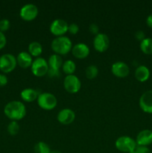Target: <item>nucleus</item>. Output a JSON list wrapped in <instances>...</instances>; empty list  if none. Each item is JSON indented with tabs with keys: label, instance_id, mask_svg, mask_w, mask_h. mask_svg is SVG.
Instances as JSON below:
<instances>
[{
	"label": "nucleus",
	"instance_id": "16",
	"mask_svg": "<svg viewBox=\"0 0 152 153\" xmlns=\"http://www.w3.org/2000/svg\"><path fill=\"white\" fill-rule=\"evenodd\" d=\"M16 61L19 64V67L22 68H28L31 67V64L33 63L32 56L28 52H21L18 54L16 57Z\"/></svg>",
	"mask_w": 152,
	"mask_h": 153
},
{
	"label": "nucleus",
	"instance_id": "18",
	"mask_svg": "<svg viewBox=\"0 0 152 153\" xmlns=\"http://www.w3.org/2000/svg\"><path fill=\"white\" fill-rule=\"evenodd\" d=\"M135 78L139 82H146L150 77V70L146 66L139 65L135 70Z\"/></svg>",
	"mask_w": 152,
	"mask_h": 153
},
{
	"label": "nucleus",
	"instance_id": "5",
	"mask_svg": "<svg viewBox=\"0 0 152 153\" xmlns=\"http://www.w3.org/2000/svg\"><path fill=\"white\" fill-rule=\"evenodd\" d=\"M31 70L33 74L37 77L46 76L49 71L48 61L42 57H38L33 61Z\"/></svg>",
	"mask_w": 152,
	"mask_h": 153
},
{
	"label": "nucleus",
	"instance_id": "19",
	"mask_svg": "<svg viewBox=\"0 0 152 153\" xmlns=\"http://www.w3.org/2000/svg\"><path fill=\"white\" fill-rule=\"evenodd\" d=\"M39 94L40 93L34 88H25V89L22 90L20 96L22 100H24L25 102H34V100H37Z\"/></svg>",
	"mask_w": 152,
	"mask_h": 153
},
{
	"label": "nucleus",
	"instance_id": "33",
	"mask_svg": "<svg viewBox=\"0 0 152 153\" xmlns=\"http://www.w3.org/2000/svg\"><path fill=\"white\" fill-rule=\"evenodd\" d=\"M146 23L148 27L152 28V14H150L146 19Z\"/></svg>",
	"mask_w": 152,
	"mask_h": 153
},
{
	"label": "nucleus",
	"instance_id": "26",
	"mask_svg": "<svg viewBox=\"0 0 152 153\" xmlns=\"http://www.w3.org/2000/svg\"><path fill=\"white\" fill-rule=\"evenodd\" d=\"M10 26V22L7 19H2L0 20V31H1V32L8 30Z\"/></svg>",
	"mask_w": 152,
	"mask_h": 153
},
{
	"label": "nucleus",
	"instance_id": "30",
	"mask_svg": "<svg viewBox=\"0 0 152 153\" xmlns=\"http://www.w3.org/2000/svg\"><path fill=\"white\" fill-rule=\"evenodd\" d=\"M6 43H7V39H6L5 35H4V33L0 31V49L4 47Z\"/></svg>",
	"mask_w": 152,
	"mask_h": 153
},
{
	"label": "nucleus",
	"instance_id": "24",
	"mask_svg": "<svg viewBox=\"0 0 152 153\" xmlns=\"http://www.w3.org/2000/svg\"><path fill=\"white\" fill-rule=\"evenodd\" d=\"M51 149L49 145L43 141H40L34 146V153H50Z\"/></svg>",
	"mask_w": 152,
	"mask_h": 153
},
{
	"label": "nucleus",
	"instance_id": "21",
	"mask_svg": "<svg viewBox=\"0 0 152 153\" xmlns=\"http://www.w3.org/2000/svg\"><path fill=\"white\" fill-rule=\"evenodd\" d=\"M140 49L146 55H152V38L145 37L140 42Z\"/></svg>",
	"mask_w": 152,
	"mask_h": 153
},
{
	"label": "nucleus",
	"instance_id": "25",
	"mask_svg": "<svg viewBox=\"0 0 152 153\" xmlns=\"http://www.w3.org/2000/svg\"><path fill=\"white\" fill-rule=\"evenodd\" d=\"M19 131V126L16 121L12 120L7 126V131L11 135H16Z\"/></svg>",
	"mask_w": 152,
	"mask_h": 153
},
{
	"label": "nucleus",
	"instance_id": "34",
	"mask_svg": "<svg viewBox=\"0 0 152 153\" xmlns=\"http://www.w3.org/2000/svg\"><path fill=\"white\" fill-rule=\"evenodd\" d=\"M50 153H62V152L59 150H52V151H51Z\"/></svg>",
	"mask_w": 152,
	"mask_h": 153
},
{
	"label": "nucleus",
	"instance_id": "4",
	"mask_svg": "<svg viewBox=\"0 0 152 153\" xmlns=\"http://www.w3.org/2000/svg\"><path fill=\"white\" fill-rule=\"evenodd\" d=\"M116 148L119 151L125 153H130L135 149L137 144L136 140L129 136H121L115 142Z\"/></svg>",
	"mask_w": 152,
	"mask_h": 153
},
{
	"label": "nucleus",
	"instance_id": "13",
	"mask_svg": "<svg viewBox=\"0 0 152 153\" xmlns=\"http://www.w3.org/2000/svg\"><path fill=\"white\" fill-rule=\"evenodd\" d=\"M57 117L61 124L69 125L75 119V113L70 108H63L60 111Z\"/></svg>",
	"mask_w": 152,
	"mask_h": 153
},
{
	"label": "nucleus",
	"instance_id": "17",
	"mask_svg": "<svg viewBox=\"0 0 152 153\" xmlns=\"http://www.w3.org/2000/svg\"><path fill=\"white\" fill-rule=\"evenodd\" d=\"M63 61L61 55L58 54H52L50 55L48 60V64H49V70L52 71H60V69L62 68Z\"/></svg>",
	"mask_w": 152,
	"mask_h": 153
},
{
	"label": "nucleus",
	"instance_id": "9",
	"mask_svg": "<svg viewBox=\"0 0 152 153\" xmlns=\"http://www.w3.org/2000/svg\"><path fill=\"white\" fill-rule=\"evenodd\" d=\"M69 24L63 19H56L51 23L49 30L54 35L59 37L63 36L68 31Z\"/></svg>",
	"mask_w": 152,
	"mask_h": 153
},
{
	"label": "nucleus",
	"instance_id": "11",
	"mask_svg": "<svg viewBox=\"0 0 152 153\" xmlns=\"http://www.w3.org/2000/svg\"><path fill=\"white\" fill-rule=\"evenodd\" d=\"M111 72L118 78H125L129 75L130 67L123 61H116L112 64Z\"/></svg>",
	"mask_w": 152,
	"mask_h": 153
},
{
	"label": "nucleus",
	"instance_id": "32",
	"mask_svg": "<svg viewBox=\"0 0 152 153\" xmlns=\"http://www.w3.org/2000/svg\"><path fill=\"white\" fill-rule=\"evenodd\" d=\"M7 84V78L5 75L0 74V86H4Z\"/></svg>",
	"mask_w": 152,
	"mask_h": 153
},
{
	"label": "nucleus",
	"instance_id": "6",
	"mask_svg": "<svg viewBox=\"0 0 152 153\" xmlns=\"http://www.w3.org/2000/svg\"><path fill=\"white\" fill-rule=\"evenodd\" d=\"M16 64V58L12 54L6 53L0 57V70L4 73L13 71Z\"/></svg>",
	"mask_w": 152,
	"mask_h": 153
},
{
	"label": "nucleus",
	"instance_id": "20",
	"mask_svg": "<svg viewBox=\"0 0 152 153\" xmlns=\"http://www.w3.org/2000/svg\"><path fill=\"white\" fill-rule=\"evenodd\" d=\"M28 52L31 56L38 58L43 52V46L37 41H32L28 45Z\"/></svg>",
	"mask_w": 152,
	"mask_h": 153
},
{
	"label": "nucleus",
	"instance_id": "10",
	"mask_svg": "<svg viewBox=\"0 0 152 153\" xmlns=\"http://www.w3.org/2000/svg\"><path fill=\"white\" fill-rule=\"evenodd\" d=\"M93 46L95 50L98 52H105L110 46V39L108 36L104 33H98L94 37Z\"/></svg>",
	"mask_w": 152,
	"mask_h": 153
},
{
	"label": "nucleus",
	"instance_id": "14",
	"mask_svg": "<svg viewBox=\"0 0 152 153\" xmlns=\"http://www.w3.org/2000/svg\"><path fill=\"white\" fill-rule=\"evenodd\" d=\"M135 140L137 146H149L152 143V131L150 129H144L139 131Z\"/></svg>",
	"mask_w": 152,
	"mask_h": 153
},
{
	"label": "nucleus",
	"instance_id": "8",
	"mask_svg": "<svg viewBox=\"0 0 152 153\" xmlns=\"http://www.w3.org/2000/svg\"><path fill=\"white\" fill-rule=\"evenodd\" d=\"M19 15L24 20L31 21L35 19L38 15V7L32 3L25 4L21 7Z\"/></svg>",
	"mask_w": 152,
	"mask_h": 153
},
{
	"label": "nucleus",
	"instance_id": "2",
	"mask_svg": "<svg viewBox=\"0 0 152 153\" xmlns=\"http://www.w3.org/2000/svg\"><path fill=\"white\" fill-rule=\"evenodd\" d=\"M51 47L55 54L59 55H66L72 51V43L69 37L66 36H59L52 40Z\"/></svg>",
	"mask_w": 152,
	"mask_h": 153
},
{
	"label": "nucleus",
	"instance_id": "1",
	"mask_svg": "<svg viewBox=\"0 0 152 153\" xmlns=\"http://www.w3.org/2000/svg\"><path fill=\"white\" fill-rule=\"evenodd\" d=\"M4 114L12 120H19L26 115V108L20 101H11L7 103L4 108Z\"/></svg>",
	"mask_w": 152,
	"mask_h": 153
},
{
	"label": "nucleus",
	"instance_id": "22",
	"mask_svg": "<svg viewBox=\"0 0 152 153\" xmlns=\"http://www.w3.org/2000/svg\"><path fill=\"white\" fill-rule=\"evenodd\" d=\"M62 70L67 76L74 74L76 70V64L72 60H66L63 64Z\"/></svg>",
	"mask_w": 152,
	"mask_h": 153
},
{
	"label": "nucleus",
	"instance_id": "15",
	"mask_svg": "<svg viewBox=\"0 0 152 153\" xmlns=\"http://www.w3.org/2000/svg\"><path fill=\"white\" fill-rule=\"evenodd\" d=\"M72 55L78 59L86 58L89 54V48L86 43H78L72 48Z\"/></svg>",
	"mask_w": 152,
	"mask_h": 153
},
{
	"label": "nucleus",
	"instance_id": "31",
	"mask_svg": "<svg viewBox=\"0 0 152 153\" xmlns=\"http://www.w3.org/2000/svg\"><path fill=\"white\" fill-rule=\"evenodd\" d=\"M135 37L137 39V40H139V41L141 42L145 38V34L144 31L139 30V31H137V32L135 33Z\"/></svg>",
	"mask_w": 152,
	"mask_h": 153
},
{
	"label": "nucleus",
	"instance_id": "12",
	"mask_svg": "<svg viewBox=\"0 0 152 153\" xmlns=\"http://www.w3.org/2000/svg\"><path fill=\"white\" fill-rule=\"evenodd\" d=\"M139 107L144 112L152 114V90L145 91L142 94L139 101Z\"/></svg>",
	"mask_w": 152,
	"mask_h": 153
},
{
	"label": "nucleus",
	"instance_id": "27",
	"mask_svg": "<svg viewBox=\"0 0 152 153\" xmlns=\"http://www.w3.org/2000/svg\"><path fill=\"white\" fill-rule=\"evenodd\" d=\"M130 153H151V150L148 146H137L135 149Z\"/></svg>",
	"mask_w": 152,
	"mask_h": 153
},
{
	"label": "nucleus",
	"instance_id": "7",
	"mask_svg": "<svg viewBox=\"0 0 152 153\" xmlns=\"http://www.w3.org/2000/svg\"><path fill=\"white\" fill-rule=\"evenodd\" d=\"M63 86L66 91L70 94H75L80 91L81 88V82L79 78L75 75H68L63 81Z\"/></svg>",
	"mask_w": 152,
	"mask_h": 153
},
{
	"label": "nucleus",
	"instance_id": "28",
	"mask_svg": "<svg viewBox=\"0 0 152 153\" xmlns=\"http://www.w3.org/2000/svg\"><path fill=\"white\" fill-rule=\"evenodd\" d=\"M68 31L72 34H76L79 31V26L76 23H71L68 26Z\"/></svg>",
	"mask_w": 152,
	"mask_h": 153
},
{
	"label": "nucleus",
	"instance_id": "29",
	"mask_svg": "<svg viewBox=\"0 0 152 153\" xmlns=\"http://www.w3.org/2000/svg\"><path fill=\"white\" fill-rule=\"evenodd\" d=\"M89 31H90L92 34L97 35V34H98V31H99V27H98V25H97V24L92 23L90 24V25H89Z\"/></svg>",
	"mask_w": 152,
	"mask_h": 153
},
{
	"label": "nucleus",
	"instance_id": "23",
	"mask_svg": "<svg viewBox=\"0 0 152 153\" xmlns=\"http://www.w3.org/2000/svg\"><path fill=\"white\" fill-rule=\"evenodd\" d=\"M98 68L97 66L93 65H89L88 66L85 70V75L86 77L89 79H93L98 76Z\"/></svg>",
	"mask_w": 152,
	"mask_h": 153
},
{
	"label": "nucleus",
	"instance_id": "3",
	"mask_svg": "<svg viewBox=\"0 0 152 153\" xmlns=\"http://www.w3.org/2000/svg\"><path fill=\"white\" fill-rule=\"evenodd\" d=\"M37 104L46 111H50L55 108L58 105V100L53 94L51 93H41L37 97Z\"/></svg>",
	"mask_w": 152,
	"mask_h": 153
}]
</instances>
